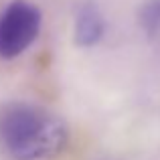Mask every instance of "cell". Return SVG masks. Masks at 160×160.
Listing matches in <instances>:
<instances>
[{"instance_id":"2","label":"cell","mask_w":160,"mask_h":160,"mask_svg":"<svg viewBox=\"0 0 160 160\" xmlns=\"http://www.w3.org/2000/svg\"><path fill=\"white\" fill-rule=\"evenodd\" d=\"M41 10L27 0H14L0 14V59H14L35 43Z\"/></svg>"},{"instance_id":"3","label":"cell","mask_w":160,"mask_h":160,"mask_svg":"<svg viewBox=\"0 0 160 160\" xmlns=\"http://www.w3.org/2000/svg\"><path fill=\"white\" fill-rule=\"evenodd\" d=\"M103 37V18L91 4L83 6L75 20V41L81 47H91Z\"/></svg>"},{"instance_id":"1","label":"cell","mask_w":160,"mask_h":160,"mask_svg":"<svg viewBox=\"0 0 160 160\" xmlns=\"http://www.w3.org/2000/svg\"><path fill=\"white\" fill-rule=\"evenodd\" d=\"M67 128L57 116L31 103L0 108V150L10 160H41L65 146Z\"/></svg>"},{"instance_id":"4","label":"cell","mask_w":160,"mask_h":160,"mask_svg":"<svg viewBox=\"0 0 160 160\" xmlns=\"http://www.w3.org/2000/svg\"><path fill=\"white\" fill-rule=\"evenodd\" d=\"M142 22L146 24V28H154L160 22V0H152L144 6Z\"/></svg>"}]
</instances>
